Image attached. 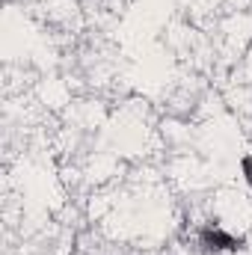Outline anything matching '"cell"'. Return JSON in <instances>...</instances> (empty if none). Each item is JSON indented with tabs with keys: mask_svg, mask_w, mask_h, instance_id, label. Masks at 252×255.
<instances>
[{
	"mask_svg": "<svg viewBox=\"0 0 252 255\" xmlns=\"http://www.w3.org/2000/svg\"><path fill=\"white\" fill-rule=\"evenodd\" d=\"M199 244H202L208 253H235V250H241V247H244V241H241V238H235V235L223 232L220 226H205V229L199 232Z\"/></svg>",
	"mask_w": 252,
	"mask_h": 255,
	"instance_id": "obj_1",
	"label": "cell"
},
{
	"mask_svg": "<svg viewBox=\"0 0 252 255\" xmlns=\"http://www.w3.org/2000/svg\"><path fill=\"white\" fill-rule=\"evenodd\" d=\"M244 172H247V181L252 184V157H244Z\"/></svg>",
	"mask_w": 252,
	"mask_h": 255,
	"instance_id": "obj_2",
	"label": "cell"
}]
</instances>
